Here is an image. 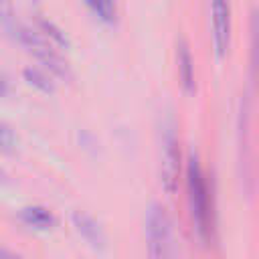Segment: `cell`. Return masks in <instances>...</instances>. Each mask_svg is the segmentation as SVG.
I'll return each mask as SVG.
<instances>
[{"label": "cell", "mask_w": 259, "mask_h": 259, "mask_svg": "<svg viewBox=\"0 0 259 259\" xmlns=\"http://www.w3.org/2000/svg\"><path fill=\"white\" fill-rule=\"evenodd\" d=\"M186 180H188V200H190V212L196 223V229L202 237H208L210 231V210H208V188L206 178L202 174V168L198 164V158L190 154L188 166H186Z\"/></svg>", "instance_id": "obj_1"}, {"label": "cell", "mask_w": 259, "mask_h": 259, "mask_svg": "<svg viewBox=\"0 0 259 259\" xmlns=\"http://www.w3.org/2000/svg\"><path fill=\"white\" fill-rule=\"evenodd\" d=\"M12 30H14V36H16L38 61H42L51 71H55V73H59V75H63V77L69 75L67 61H63V57L53 49V45H51L38 30L30 28V26H26V24H20V22H14Z\"/></svg>", "instance_id": "obj_2"}, {"label": "cell", "mask_w": 259, "mask_h": 259, "mask_svg": "<svg viewBox=\"0 0 259 259\" xmlns=\"http://www.w3.org/2000/svg\"><path fill=\"white\" fill-rule=\"evenodd\" d=\"M148 249L150 259H170L172 235L168 214L160 204H152L148 210Z\"/></svg>", "instance_id": "obj_3"}, {"label": "cell", "mask_w": 259, "mask_h": 259, "mask_svg": "<svg viewBox=\"0 0 259 259\" xmlns=\"http://www.w3.org/2000/svg\"><path fill=\"white\" fill-rule=\"evenodd\" d=\"M178 140L174 136V127L168 125L162 136V182L168 192H174L178 180Z\"/></svg>", "instance_id": "obj_4"}, {"label": "cell", "mask_w": 259, "mask_h": 259, "mask_svg": "<svg viewBox=\"0 0 259 259\" xmlns=\"http://www.w3.org/2000/svg\"><path fill=\"white\" fill-rule=\"evenodd\" d=\"M212 26H214V47L217 53L223 55L229 47L231 36V16H229V4L227 2H212Z\"/></svg>", "instance_id": "obj_5"}, {"label": "cell", "mask_w": 259, "mask_h": 259, "mask_svg": "<svg viewBox=\"0 0 259 259\" xmlns=\"http://www.w3.org/2000/svg\"><path fill=\"white\" fill-rule=\"evenodd\" d=\"M73 223L77 227V231L93 245V247H103L105 245V235H103V229L101 225L87 212L83 210H75L73 212Z\"/></svg>", "instance_id": "obj_6"}, {"label": "cell", "mask_w": 259, "mask_h": 259, "mask_svg": "<svg viewBox=\"0 0 259 259\" xmlns=\"http://www.w3.org/2000/svg\"><path fill=\"white\" fill-rule=\"evenodd\" d=\"M18 217L22 223L30 225V227H36V229H49L53 223H55V217L53 212L47 208V206H40V204H28V206H22L18 210Z\"/></svg>", "instance_id": "obj_7"}, {"label": "cell", "mask_w": 259, "mask_h": 259, "mask_svg": "<svg viewBox=\"0 0 259 259\" xmlns=\"http://www.w3.org/2000/svg\"><path fill=\"white\" fill-rule=\"evenodd\" d=\"M178 73H180V79H182V85L186 91H192L194 89V65H192V57H190V51H188V45L186 40L180 36L178 38Z\"/></svg>", "instance_id": "obj_8"}, {"label": "cell", "mask_w": 259, "mask_h": 259, "mask_svg": "<svg viewBox=\"0 0 259 259\" xmlns=\"http://www.w3.org/2000/svg\"><path fill=\"white\" fill-rule=\"evenodd\" d=\"M22 75H24V79L30 83V85H34V87H38V89H42V91H53V81H51V77H49V73L45 71V69H38V67H34V65H28V67H24L22 69Z\"/></svg>", "instance_id": "obj_9"}, {"label": "cell", "mask_w": 259, "mask_h": 259, "mask_svg": "<svg viewBox=\"0 0 259 259\" xmlns=\"http://www.w3.org/2000/svg\"><path fill=\"white\" fill-rule=\"evenodd\" d=\"M251 71H253V77L259 75V14L257 10L253 12V20H251Z\"/></svg>", "instance_id": "obj_10"}, {"label": "cell", "mask_w": 259, "mask_h": 259, "mask_svg": "<svg viewBox=\"0 0 259 259\" xmlns=\"http://www.w3.org/2000/svg\"><path fill=\"white\" fill-rule=\"evenodd\" d=\"M87 8L93 10V12H95L101 20H105V22H113L115 16H117V8H115V4L109 2V0H89V2H87Z\"/></svg>", "instance_id": "obj_11"}, {"label": "cell", "mask_w": 259, "mask_h": 259, "mask_svg": "<svg viewBox=\"0 0 259 259\" xmlns=\"http://www.w3.org/2000/svg\"><path fill=\"white\" fill-rule=\"evenodd\" d=\"M38 24H40V28H42L49 36H53L59 45H65V47H67V36H65V34H63V32H61V30H59L51 20H47V18H38Z\"/></svg>", "instance_id": "obj_12"}, {"label": "cell", "mask_w": 259, "mask_h": 259, "mask_svg": "<svg viewBox=\"0 0 259 259\" xmlns=\"http://www.w3.org/2000/svg\"><path fill=\"white\" fill-rule=\"evenodd\" d=\"M0 142H2V150L4 152H8L14 146V142H16V136L12 134V130H10L8 123H2L0 125Z\"/></svg>", "instance_id": "obj_13"}, {"label": "cell", "mask_w": 259, "mask_h": 259, "mask_svg": "<svg viewBox=\"0 0 259 259\" xmlns=\"http://www.w3.org/2000/svg\"><path fill=\"white\" fill-rule=\"evenodd\" d=\"M0 259H22V257H20V255H16V253H12L10 249L2 247V251H0Z\"/></svg>", "instance_id": "obj_14"}]
</instances>
